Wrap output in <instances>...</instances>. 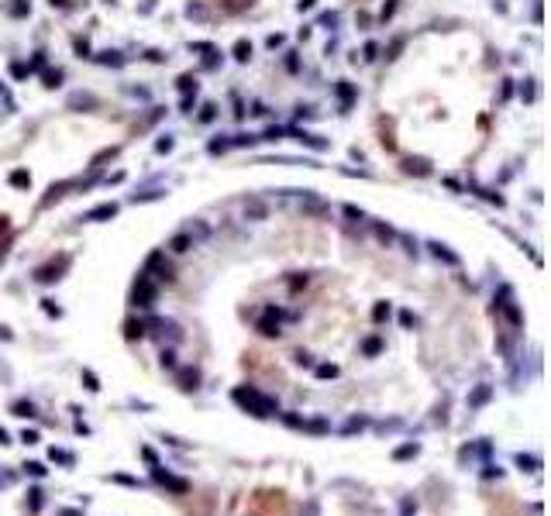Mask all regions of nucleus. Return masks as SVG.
Segmentation results:
<instances>
[{"instance_id":"nucleus-1","label":"nucleus","mask_w":551,"mask_h":516,"mask_svg":"<svg viewBox=\"0 0 551 516\" xmlns=\"http://www.w3.org/2000/svg\"><path fill=\"white\" fill-rule=\"evenodd\" d=\"M231 399L238 403V406H245V410L252 413V416H259V420H265V416H272V413H279V403H276L272 396H265V392H259L255 386H238V389L231 392Z\"/></svg>"},{"instance_id":"nucleus-2","label":"nucleus","mask_w":551,"mask_h":516,"mask_svg":"<svg viewBox=\"0 0 551 516\" xmlns=\"http://www.w3.org/2000/svg\"><path fill=\"white\" fill-rule=\"evenodd\" d=\"M155 296H159L155 279H152L149 272H141V275H138V282H135V289H131V303H135V307H152Z\"/></svg>"},{"instance_id":"nucleus-3","label":"nucleus","mask_w":551,"mask_h":516,"mask_svg":"<svg viewBox=\"0 0 551 516\" xmlns=\"http://www.w3.org/2000/svg\"><path fill=\"white\" fill-rule=\"evenodd\" d=\"M66 269H69V255H59V262H48V265H42V269L34 272V279H38V282H59Z\"/></svg>"},{"instance_id":"nucleus-4","label":"nucleus","mask_w":551,"mask_h":516,"mask_svg":"<svg viewBox=\"0 0 551 516\" xmlns=\"http://www.w3.org/2000/svg\"><path fill=\"white\" fill-rule=\"evenodd\" d=\"M152 479L159 482V485H166V489H172L176 495H186V492H190V482H186V479H176V475H169V471H162V468H152Z\"/></svg>"},{"instance_id":"nucleus-5","label":"nucleus","mask_w":551,"mask_h":516,"mask_svg":"<svg viewBox=\"0 0 551 516\" xmlns=\"http://www.w3.org/2000/svg\"><path fill=\"white\" fill-rule=\"evenodd\" d=\"M283 317H286L283 310L269 307V310H265V317H262V320H259V331H262L265 337H279V320H283Z\"/></svg>"},{"instance_id":"nucleus-6","label":"nucleus","mask_w":551,"mask_h":516,"mask_svg":"<svg viewBox=\"0 0 551 516\" xmlns=\"http://www.w3.org/2000/svg\"><path fill=\"white\" fill-rule=\"evenodd\" d=\"M176 382H179V389H196L200 386V372L196 368H179V375H176Z\"/></svg>"},{"instance_id":"nucleus-7","label":"nucleus","mask_w":551,"mask_h":516,"mask_svg":"<svg viewBox=\"0 0 551 516\" xmlns=\"http://www.w3.org/2000/svg\"><path fill=\"white\" fill-rule=\"evenodd\" d=\"M149 269H159V275H155L159 282H172V269H169V265H162V255L159 252L149 258Z\"/></svg>"},{"instance_id":"nucleus-8","label":"nucleus","mask_w":551,"mask_h":516,"mask_svg":"<svg viewBox=\"0 0 551 516\" xmlns=\"http://www.w3.org/2000/svg\"><path fill=\"white\" fill-rule=\"evenodd\" d=\"M114 214H117V203H100L86 214V220H107V217H114Z\"/></svg>"},{"instance_id":"nucleus-9","label":"nucleus","mask_w":551,"mask_h":516,"mask_svg":"<svg viewBox=\"0 0 551 516\" xmlns=\"http://www.w3.org/2000/svg\"><path fill=\"white\" fill-rule=\"evenodd\" d=\"M489 396H493V386H479L469 392V406H482V403H489Z\"/></svg>"},{"instance_id":"nucleus-10","label":"nucleus","mask_w":551,"mask_h":516,"mask_svg":"<svg viewBox=\"0 0 551 516\" xmlns=\"http://www.w3.org/2000/svg\"><path fill=\"white\" fill-rule=\"evenodd\" d=\"M48 458L56 461V465H66V468H72V465H76V458H72L69 451H62V447H52V451H48Z\"/></svg>"},{"instance_id":"nucleus-11","label":"nucleus","mask_w":551,"mask_h":516,"mask_svg":"<svg viewBox=\"0 0 551 516\" xmlns=\"http://www.w3.org/2000/svg\"><path fill=\"white\" fill-rule=\"evenodd\" d=\"M403 169H407V172H417V176H427V172H431V165H427V159H407V162H403Z\"/></svg>"},{"instance_id":"nucleus-12","label":"nucleus","mask_w":551,"mask_h":516,"mask_svg":"<svg viewBox=\"0 0 551 516\" xmlns=\"http://www.w3.org/2000/svg\"><path fill=\"white\" fill-rule=\"evenodd\" d=\"M417 454H420V444H403V447H396V451H393V458H396V461L417 458Z\"/></svg>"},{"instance_id":"nucleus-13","label":"nucleus","mask_w":551,"mask_h":516,"mask_svg":"<svg viewBox=\"0 0 551 516\" xmlns=\"http://www.w3.org/2000/svg\"><path fill=\"white\" fill-rule=\"evenodd\" d=\"M517 465H520L524 471H538L541 468V458H538V454H517Z\"/></svg>"},{"instance_id":"nucleus-14","label":"nucleus","mask_w":551,"mask_h":516,"mask_svg":"<svg viewBox=\"0 0 551 516\" xmlns=\"http://www.w3.org/2000/svg\"><path fill=\"white\" fill-rule=\"evenodd\" d=\"M217 4H221L228 14H238V11H245V7H252L255 0H217Z\"/></svg>"},{"instance_id":"nucleus-15","label":"nucleus","mask_w":551,"mask_h":516,"mask_svg":"<svg viewBox=\"0 0 551 516\" xmlns=\"http://www.w3.org/2000/svg\"><path fill=\"white\" fill-rule=\"evenodd\" d=\"M141 334H145V323H141V320H127L124 323V337H127V341H138Z\"/></svg>"},{"instance_id":"nucleus-16","label":"nucleus","mask_w":551,"mask_h":516,"mask_svg":"<svg viewBox=\"0 0 551 516\" xmlns=\"http://www.w3.org/2000/svg\"><path fill=\"white\" fill-rule=\"evenodd\" d=\"M431 248H434V258H441V262H448V265H458V255L448 252L445 244H431Z\"/></svg>"},{"instance_id":"nucleus-17","label":"nucleus","mask_w":551,"mask_h":516,"mask_svg":"<svg viewBox=\"0 0 551 516\" xmlns=\"http://www.w3.org/2000/svg\"><path fill=\"white\" fill-rule=\"evenodd\" d=\"M169 248L172 252H190V248H193V238H190V234H176Z\"/></svg>"},{"instance_id":"nucleus-18","label":"nucleus","mask_w":551,"mask_h":516,"mask_svg":"<svg viewBox=\"0 0 551 516\" xmlns=\"http://www.w3.org/2000/svg\"><path fill=\"white\" fill-rule=\"evenodd\" d=\"M42 503H45V492H42V489H31V492H28V509H31V513H38V509H42Z\"/></svg>"},{"instance_id":"nucleus-19","label":"nucleus","mask_w":551,"mask_h":516,"mask_svg":"<svg viewBox=\"0 0 551 516\" xmlns=\"http://www.w3.org/2000/svg\"><path fill=\"white\" fill-rule=\"evenodd\" d=\"M28 11H31L28 0H11V4H7V14H11V17H24Z\"/></svg>"},{"instance_id":"nucleus-20","label":"nucleus","mask_w":551,"mask_h":516,"mask_svg":"<svg viewBox=\"0 0 551 516\" xmlns=\"http://www.w3.org/2000/svg\"><path fill=\"white\" fill-rule=\"evenodd\" d=\"M14 410V416H34V403H28V399H17L11 406Z\"/></svg>"},{"instance_id":"nucleus-21","label":"nucleus","mask_w":551,"mask_h":516,"mask_svg":"<svg viewBox=\"0 0 551 516\" xmlns=\"http://www.w3.org/2000/svg\"><path fill=\"white\" fill-rule=\"evenodd\" d=\"M303 210H310V214H327V206L317 196H303Z\"/></svg>"},{"instance_id":"nucleus-22","label":"nucleus","mask_w":551,"mask_h":516,"mask_svg":"<svg viewBox=\"0 0 551 516\" xmlns=\"http://www.w3.org/2000/svg\"><path fill=\"white\" fill-rule=\"evenodd\" d=\"M28 183H31V176H28V172H24V169H14V172H11V186H17V189H24V186H28Z\"/></svg>"},{"instance_id":"nucleus-23","label":"nucleus","mask_w":551,"mask_h":516,"mask_svg":"<svg viewBox=\"0 0 551 516\" xmlns=\"http://www.w3.org/2000/svg\"><path fill=\"white\" fill-rule=\"evenodd\" d=\"M93 103H97V100H93L90 93H76V97L69 100V107H93Z\"/></svg>"},{"instance_id":"nucleus-24","label":"nucleus","mask_w":551,"mask_h":516,"mask_svg":"<svg viewBox=\"0 0 551 516\" xmlns=\"http://www.w3.org/2000/svg\"><path fill=\"white\" fill-rule=\"evenodd\" d=\"M245 214H248V217H265V206L259 203V200H252V203H245Z\"/></svg>"},{"instance_id":"nucleus-25","label":"nucleus","mask_w":551,"mask_h":516,"mask_svg":"<svg viewBox=\"0 0 551 516\" xmlns=\"http://www.w3.org/2000/svg\"><path fill=\"white\" fill-rule=\"evenodd\" d=\"M24 471H28V475H34V479H42V475H45V465H42V461H28V465H24Z\"/></svg>"},{"instance_id":"nucleus-26","label":"nucleus","mask_w":551,"mask_h":516,"mask_svg":"<svg viewBox=\"0 0 551 516\" xmlns=\"http://www.w3.org/2000/svg\"><path fill=\"white\" fill-rule=\"evenodd\" d=\"M248 55H252V45H248V42H238V45H234V59H241V62H245Z\"/></svg>"},{"instance_id":"nucleus-27","label":"nucleus","mask_w":551,"mask_h":516,"mask_svg":"<svg viewBox=\"0 0 551 516\" xmlns=\"http://www.w3.org/2000/svg\"><path fill=\"white\" fill-rule=\"evenodd\" d=\"M379 348H382V341H379V337H369V341L362 344V351H365V355H379Z\"/></svg>"},{"instance_id":"nucleus-28","label":"nucleus","mask_w":551,"mask_h":516,"mask_svg":"<svg viewBox=\"0 0 551 516\" xmlns=\"http://www.w3.org/2000/svg\"><path fill=\"white\" fill-rule=\"evenodd\" d=\"M362 427H365V416H352L348 427H344V434H355V430H362Z\"/></svg>"},{"instance_id":"nucleus-29","label":"nucleus","mask_w":551,"mask_h":516,"mask_svg":"<svg viewBox=\"0 0 551 516\" xmlns=\"http://www.w3.org/2000/svg\"><path fill=\"white\" fill-rule=\"evenodd\" d=\"M338 375V365H317V378H334Z\"/></svg>"},{"instance_id":"nucleus-30","label":"nucleus","mask_w":551,"mask_h":516,"mask_svg":"<svg viewBox=\"0 0 551 516\" xmlns=\"http://www.w3.org/2000/svg\"><path fill=\"white\" fill-rule=\"evenodd\" d=\"M83 382H86V389H90V392L100 389V382H97V375H93V372H83Z\"/></svg>"},{"instance_id":"nucleus-31","label":"nucleus","mask_w":551,"mask_h":516,"mask_svg":"<svg viewBox=\"0 0 551 516\" xmlns=\"http://www.w3.org/2000/svg\"><path fill=\"white\" fill-rule=\"evenodd\" d=\"M59 83H62V72H59V69L45 72V86H59Z\"/></svg>"},{"instance_id":"nucleus-32","label":"nucleus","mask_w":551,"mask_h":516,"mask_svg":"<svg viewBox=\"0 0 551 516\" xmlns=\"http://www.w3.org/2000/svg\"><path fill=\"white\" fill-rule=\"evenodd\" d=\"M179 90H183V93L193 90V93H196V80H193V76H183V80H179Z\"/></svg>"},{"instance_id":"nucleus-33","label":"nucleus","mask_w":551,"mask_h":516,"mask_svg":"<svg viewBox=\"0 0 551 516\" xmlns=\"http://www.w3.org/2000/svg\"><path fill=\"white\" fill-rule=\"evenodd\" d=\"M111 479H114V482H121V485H135V489L141 485V482H138V479H131V475H111Z\"/></svg>"},{"instance_id":"nucleus-34","label":"nucleus","mask_w":551,"mask_h":516,"mask_svg":"<svg viewBox=\"0 0 551 516\" xmlns=\"http://www.w3.org/2000/svg\"><path fill=\"white\" fill-rule=\"evenodd\" d=\"M482 475H486V479H500V475H503V468H500V465H486V471H482Z\"/></svg>"},{"instance_id":"nucleus-35","label":"nucleus","mask_w":551,"mask_h":516,"mask_svg":"<svg viewBox=\"0 0 551 516\" xmlns=\"http://www.w3.org/2000/svg\"><path fill=\"white\" fill-rule=\"evenodd\" d=\"M21 441L24 444H38V430H21Z\"/></svg>"},{"instance_id":"nucleus-36","label":"nucleus","mask_w":551,"mask_h":516,"mask_svg":"<svg viewBox=\"0 0 551 516\" xmlns=\"http://www.w3.org/2000/svg\"><path fill=\"white\" fill-rule=\"evenodd\" d=\"M372 317H376V320H386V317H390V307H386V303H379V307H376V313H372Z\"/></svg>"},{"instance_id":"nucleus-37","label":"nucleus","mask_w":551,"mask_h":516,"mask_svg":"<svg viewBox=\"0 0 551 516\" xmlns=\"http://www.w3.org/2000/svg\"><path fill=\"white\" fill-rule=\"evenodd\" d=\"M42 303H45V313H48V317H59V313H62V310H59L52 299H42Z\"/></svg>"},{"instance_id":"nucleus-38","label":"nucleus","mask_w":551,"mask_h":516,"mask_svg":"<svg viewBox=\"0 0 551 516\" xmlns=\"http://www.w3.org/2000/svg\"><path fill=\"white\" fill-rule=\"evenodd\" d=\"M162 365H166V368H176V355H172V351H162Z\"/></svg>"},{"instance_id":"nucleus-39","label":"nucleus","mask_w":551,"mask_h":516,"mask_svg":"<svg viewBox=\"0 0 551 516\" xmlns=\"http://www.w3.org/2000/svg\"><path fill=\"white\" fill-rule=\"evenodd\" d=\"M155 148H159V151H169V148H172V138L166 135V138H162V141H159V145H155Z\"/></svg>"},{"instance_id":"nucleus-40","label":"nucleus","mask_w":551,"mask_h":516,"mask_svg":"<svg viewBox=\"0 0 551 516\" xmlns=\"http://www.w3.org/2000/svg\"><path fill=\"white\" fill-rule=\"evenodd\" d=\"M376 234H379L382 241H390V238H393V231H390V227H376Z\"/></svg>"},{"instance_id":"nucleus-41","label":"nucleus","mask_w":551,"mask_h":516,"mask_svg":"<svg viewBox=\"0 0 551 516\" xmlns=\"http://www.w3.org/2000/svg\"><path fill=\"white\" fill-rule=\"evenodd\" d=\"M297 365H310V355H307V351H297Z\"/></svg>"},{"instance_id":"nucleus-42","label":"nucleus","mask_w":551,"mask_h":516,"mask_svg":"<svg viewBox=\"0 0 551 516\" xmlns=\"http://www.w3.org/2000/svg\"><path fill=\"white\" fill-rule=\"evenodd\" d=\"M59 516H83L80 509H59Z\"/></svg>"},{"instance_id":"nucleus-43","label":"nucleus","mask_w":551,"mask_h":516,"mask_svg":"<svg viewBox=\"0 0 551 516\" xmlns=\"http://www.w3.org/2000/svg\"><path fill=\"white\" fill-rule=\"evenodd\" d=\"M0 444H11V437H7V430L0 427Z\"/></svg>"},{"instance_id":"nucleus-44","label":"nucleus","mask_w":551,"mask_h":516,"mask_svg":"<svg viewBox=\"0 0 551 516\" xmlns=\"http://www.w3.org/2000/svg\"><path fill=\"white\" fill-rule=\"evenodd\" d=\"M52 4H56V7H66V0H52Z\"/></svg>"}]
</instances>
